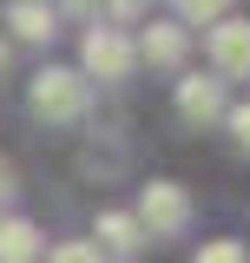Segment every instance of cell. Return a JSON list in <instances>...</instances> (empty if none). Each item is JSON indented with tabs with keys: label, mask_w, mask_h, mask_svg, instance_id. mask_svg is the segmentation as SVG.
Listing matches in <instances>:
<instances>
[{
	"label": "cell",
	"mask_w": 250,
	"mask_h": 263,
	"mask_svg": "<svg viewBox=\"0 0 250 263\" xmlns=\"http://www.w3.org/2000/svg\"><path fill=\"white\" fill-rule=\"evenodd\" d=\"M138 237H152V243H171V237H185L191 230V191L178 178H152L145 191H138Z\"/></svg>",
	"instance_id": "obj_1"
},
{
	"label": "cell",
	"mask_w": 250,
	"mask_h": 263,
	"mask_svg": "<svg viewBox=\"0 0 250 263\" xmlns=\"http://www.w3.org/2000/svg\"><path fill=\"white\" fill-rule=\"evenodd\" d=\"M33 112L46 119V125H73V119H86V72H73V66H40L33 72Z\"/></svg>",
	"instance_id": "obj_2"
},
{
	"label": "cell",
	"mask_w": 250,
	"mask_h": 263,
	"mask_svg": "<svg viewBox=\"0 0 250 263\" xmlns=\"http://www.w3.org/2000/svg\"><path fill=\"white\" fill-rule=\"evenodd\" d=\"M79 66L93 72V79H132V66H138V53H132V40H125L119 27H93L86 40H79Z\"/></svg>",
	"instance_id": "obj_3"
},
{
	"label": "cell",
	"mask_w": 250,
	"mask_h": 263,
	"mask_svg": "<svg viewBox=\"0 0 250 263\" xmlns=\"http://www.w3.org/2000/svg\"><path fill=\"white\" fill-rule=\"evenodd\" d=\"M211 66L224 79H250V20H230L224 13L211 27Z\"/></svg>",
	"instance_id": "obj_4"
},
{
	"label": "cell",
	"mask_w": 250,
	"mask_h": 263,
	"mask_svg": "<svg viewBox=\"0 0 250 263\" xmlns=\"http://www.w3.org/2000/svg\"><path fill=\"white\" fill-rule=\"evenodd\" d=\"M178 112H185L191 125H211V119H224V112H230V99H224V79H204V72L178 79Z\"/></svg>",
	"instance_id": "obj_5"
},
{
	"label": "cell",
	"mask_w": 250,
	"mask_h": 263,
	"mask_svg": "<svg viewBox=\"0 0 250 263\" xmlns=\"http://www.w3.org/2000/svg\"><path fill=\"white\" fill-rule=\"evenodd\" d=\"M185 46H191V33L178 27V20H152V27L132 40V53L145 66H185Z\"/></svg>",
	"instance_id": "obj_6"
},
{
	"label": "cell",
	"mask_w": 250,
	"mask_h": 263,
	"mask_svg": "<svg viewBox=\"0 0 250 263\" xmlns=\"http://www.w3.org/2000/svg\"><path fill=\"white\" fill-rule=\"evenodd\" d=\"M7 27L20 33V40H53V33H60V7H46V0H13V7H7Z\"/></svg>",
	"instance_id": "obj_7"
},
{
	"label": "cell",
	"mask_w": 250,
	"mask_h": 263,
	"mask_svg": "<svg viewBox=\"0 0 250 263\" xmlns=\"http://www.w3.org/2000/svg\"><path fill=\"white\" fill-rule=\"evenodd\" d=\"M145 237H138V224L125 217V211H99V257L112 263V257H132Z\"/></svg>",
	"instance_id": "obj_8"
},
{
	"label": "cell",
	"mask_w": 250,
	"mask_h": 263,
	"mask_svg": "<svg viewBox=\"0 0 250 263\" xmlns=\"http://www.w3.org/2000/svg\"><path fill=\"white\" fill-rule=\"evenodd\" d=\"M40 257V230L27 217H0V263H33Z\"/></svg>",
	"instance_id": "obj_9"
},
{
	"label": "cell",
	"mask_w": 250,
	"mask_h": 263,
	"mask_svg": "<svg viewBox=\"0 0 250 263\" xmlns=\"http://www.w3.org/2000/svg\"><path fill=\"white\" fill-rule=\"evenodd\" d=\"M224 7H230V0H178V13H185L191 27H218Z\"/></svg>",
	"instance_id": "obj_10"
},
{
	"label": "cell",
	"mask_w": 250,
	"mask_h": 263,
	"mask_svg": "<svg viewBox=\"0 0 250 263\" xmlns=\"http://www.w3.org/2000/svg\"><path fill=\"white\" fill-rule=\"evenodd\" d=\"M198 263H250V250L237 243V237H218V243H204V250H198Z\"/></svg>",
	"instance_id": "obj_11"
},
{
	"label": "cell",
	"mask_w": 250,
	"mask_h": 263,
	"mask_svg": "<svg viewBox=\"0 0 250 263\" xmlns=\"http://www.w3.org/2000/svg\"><path fill=\"white\" fill-rule=\"evenodd\" d=\"M46 263H105V257H99V243H60Z\"/></svg>",
	"instance_id": "obj_12"
},
{
	"label": "cell",
	"mask_w": 250,
	"mask_h": 263,
	"mask_svg": "<svg viewBox=\"0 0 250 263\" xmlns=\"http://www.w3.org/2000/svg\"><path fill=\"white\" fill-rule=\"evenodd\" d=\"M224 125H230V138L250 152V105H230V112H224Z\"/></svg>",
	"instance_id": "obj_13"
},
{
	"label": "cell",
	"mask_w": 250,
	"mask_h": 263,
	"mask_svg": "<svg viewBox=\"0 0 250 263\" xmlns=\"http://www.w3.org/2000/svg\"><path fill=\"white\" fill-rule=\"evenodd\" d=\"M105 20H138V0H105ZM99 20V27H105Z\"/></svg>",
	"instance_id": "obj_14"
},
{
	"label": "cell",
	"mask_w": 250,
	"mask_h": 263,
	"mask_svg": "<svg viewBox=\"0 0 250 263\" xmlns=\"http://www.w3.org/2000/svg\"><path fill=\"white\" fill-rule=\"evenodd\" d=\"M66 13H79V20H99V13H105V0H60Z\"/></svg>",
	"instance_id": "obj_15"
},
{
	"label": "cell",
	"mask_w": 250,
	"mask_h": 263,
	"mask_svg": "<svg viewBox=\"0 0 250 263\" xmlns=\"http://www.w3.org/2000/svg\"><path fill=\"white\" fill-rule=\"evenodd\" d=\"M13 191H20V184H13V158H0V204H7Z\"/></svg>",
	"instance_id": "obj_16"
},
{
	"label": "cell",
	"mask_w": 250,
	"mask_h": 263,
	"mask_svg": "<svg viewBox=\"0 0 250 263\" xmlns=\"http://www.w3.org/2000/svg\"><path fill=\"white\" fill-rule=\"evenodd\" d=\"M0 66H7V40H0Z\"/></svg>",
	"instance_id": "obj_17"
}]
</instances>
